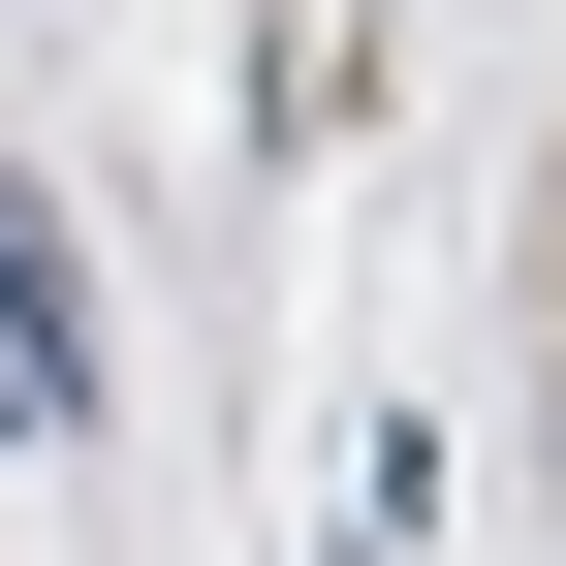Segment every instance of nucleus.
<instances>
[{"label": "nucleus", "mask_w": 566, "mask_h": 566, "mask_svg": "<svg viewBox=\"0 0 566 566\" xmlns=\"http://www.w3.org/2000/svg\"><path fill=\"white\" fill-rule=\"evenodd\" d=\"M0 409H95V252H63V189H0Z\"/></svg>", "instance_id": "nucleus-1"}]
</instances>
